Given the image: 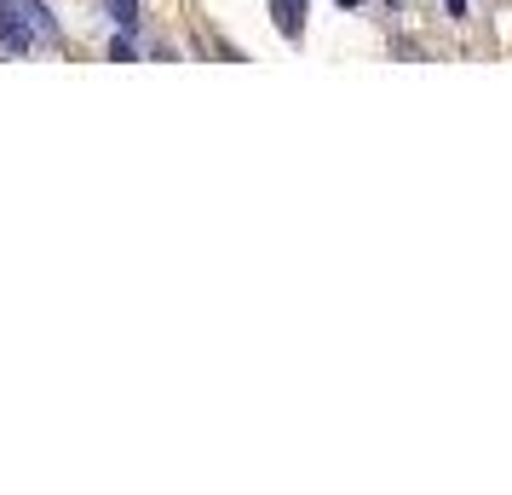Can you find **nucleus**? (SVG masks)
<instances>
[{
  "instance_id": "f257e3e1",
  "label": "nucleus",
  "mask_w": 512,
  "mask_h": 495,
  "mask_svg": "<svg viewBox=\"0 0 512 495\" xmlns=\"http://www.w3.org/2000/svg\"><path fill=\"white\" fill-rule=\"evenodd\" d=\"M0 47L6 52H29L35 47V24H29L24 0H0Z\"/></svg>"
},
{
  "instance_id": "f03ea898",
  "label": "nucleus",
  "mask_w": 512,
  "mask_h": 495,
  "mask_svg": "<svg viewBox=\"0 0 512 495\" xmlns=\"http://www.w3.org/2000/svg\"><path fill=\"white\" fill-rule=\"evenodd\" d=\"M271 18H277V29L288 35V41H300V29H305V0H271Z\"/></svg>"
},
{
  "instance_id": "7ed1b4c3",
  "label": "nucleus",
  "mask_w": 512,
  "mask_h": 495,
  "mask_svg": "<svg viewBox=\"0 0 512 495\" xmlns=\"http://www.w3.org/2000/svg\"><path fill=\"white\" fill-rule=\"evenodd\" d=\"M104 12L116 18L121 35H133V29H139V0H104Z\"/></svg>"
},
{
  "instance_id": "20e7f679",
  "label": "nucleus",
  "mask_w": 512,
  "mask_h": 495,
  "mask_svg": "<svg viewBox=\"0 0 512 495\" xmlns=\"http://www.w3.org/2000/svg\"><path fill=\"white\" fill-rule=\"evenodd\" d=\"M110 58H116V64H133V41H127V35H116V47H110Z\"/></svg>"
},
{
  "instance_id": "39448f33",
  "label": "nucleus",
  "mask_w": 512,
  "mask_h": 495,
  "mask_svg": "<svg viewBox=\"0 0 512 495\" xmlns=\"http://www.w3.org/2000/svg\"><path fill=\"white\" fill-rule=\"evenodd\" d=\"M443 6H449V12H455V18H466V0H443Z\"/></svg>"
},
{
  "instance_id": "423d86ee",
  "label": "nucleus",
  "mask_w": 512,
  "mask_h": 495,
  "mask_svg": "<svg viewBox=\"0 0 512 495\" xmlns=\"http://www.w3.org/2000/svg\"><path fill=\"white\" fill-rule=\"evenodd\" d=\"M340 6H357V0H340Z\"/></svg>"
}]
</instances>
